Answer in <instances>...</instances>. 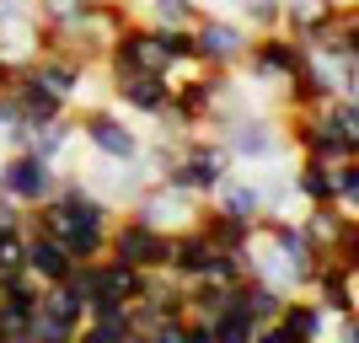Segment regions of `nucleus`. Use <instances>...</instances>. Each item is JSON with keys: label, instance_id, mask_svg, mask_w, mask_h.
Listing matches in <instances>:
<instances>
[{"label": "nucleus", "instance_id": "1", "mask_svg": "<svg viewBox=\"0 0 359 343\" xmlns=\"http://www.w3.org/2000/svg\"><path fill=\"white\" fill-rule=\"evenodd\" d=\"M113 204L102 194H91L81 177H60V194L48 199V204L27 209V225L32 231H43L75 257V263H86V257H102L107 253V231H113Z\"/></svg>", "mask_w": 359, "mask_h": 343}, {"label": "nucleus", "instance_id": "2", "mask_svg": "<svg viewBox=\"0 0 359 343\" xmlns=\"http://www.w3.org/2000/svg\"><path fill=\"white\" fill-rule=\"evenodd\" d=\"M316 263H322V253H316L311 236L300 231V220H279V215H263V220L252 225L247 253H241V269L252 274V279L273 284L279 295H306Z\"/></svg>", "mask_w": 359, "mask_h": 343}, {"label": "nucleus", "instance_id": "3", "mask_svg": "<svg viewBox=\"0 0 359 343\" xmlns=\"http://www.w3.org/2000/svg\"><path fill=\"white\" fill-rule=\"evenodd\" d=\"M182 60H194V32L177 27H150V22H129L123 38L107 48L102 70L107 75H172Z\"/></svg>", "mask_w": 359, "mask_h": 343}, {"label": "nucleus", "instance_id": "4", "mask_svg": "<svg viewBox=\"0 0 359 343\" xmlns=\"http://www.w3.org/2000/svg\"><path fill=\"white\" fill-rule=\"evenodd\" d=\"M231 172H236V161H231V150L220 145V135H198V129H194V135L177 140V156L166 161L161 177L177 182V188H188V194H198L204 204H210Z\"/></svg>", "mask_w": 359, "mask_h": 343}, {"label": "nucleus", "instance_id": "5", "mask_svg": "<svg viewBox=\"0 0 359 343\" xmlns=\"http://www.w3.org/2000/svg\"><path fill=\"white\" fill-rule=\"evenodd\" d=\"M166 274L182 284H236L247 269H241V253H225L198 225H188V231L172 236V269Z\"/></svg>", "mask_w": 359, "mask_h": 343}, {"label": "nucleus", "instance_id": "6", "mask_svg": "<svg viewBox=\"0 0 359 343\" xmlns=\"http://www.w3.org/2000/svg\"><path fill=\"white\" fill-rule=\"evenodd\" d=\"M306 65H311V43H300L295 32L273 27V32H252L241 75H252L257 86H269V91H285L295 75H306Z\"/></svg>", "mask_w": 359, "mask_h": 343}, {"label": "nucleus", "instance_id": "7", "mask_svg": "<svg viewBox=\"0 0 359 343\" xmlns=\"http://www.w3.org/2000/svg\"><path fill=\"white\" fill-rule=\"evenodd\" d=\"M210 135H220V145L231 150V161L236 166H247V161H279L285 156V123L279 119H269V113H257V107H236L231 119H220L210 129Z\"/></svg>", "mask_w": 359, "mask_h": 343}, {"label": "nucleus", "instance_id": "8", "mask_svg": "<svg viewBox=\"0 0 359 343\" xmlns=\"http://www.w3.org/2000/svg\"><path fill=\"white\" fill-rule=\"evenodd\" d=\"M75 135L113 166H135L140 150H145V140H140V129L129 123L123 107H81L75 113Z\"/></svg>", "mask_w": 359, "mask_h": 343}, {"label": "nucleus", "instance_id": "9", "mask_svg": "<svg viewBox=\"0 0 359 343\" xmlns=\"http://www.w3.org/2000/svg\"><path fill=\"white\" fill-rule=\"evenodd\" d=\"M188 32H194V54L210 70H241L247 48H252V27L231 11H198V22Z\"/></svg>", "mask_w": 359, "mask_h": 343}, {"label": "nucleus", "instance_id": "10", "mask_svg": "<svg viewBox=\"0 0 359 343\" xmlns=\"http://www.w3.org/2000/svg\"><path fill=\"white\" fill-rule=\"evenodd\" d=\"M129 215L145 225H156V231H166V236H177V231H188V225H198V215H204V199L188 194V188H177V182H145L135 194V204H129Z\"/></svg>", "mask_w": 359, "mask_h": 343}, {"label": "nucleus", "instance_id": "11", "mask_svg": "<svg viewBox=\"0 0 359 343\" xmlns=\"http://www.w3.org/2000/svg\"><path fill=\"white\" fill-rule=\"evenodd\" d=\"M107 257H118V263H129L140 274H166L172 269V236L135 220V215H118L113 231H107Z\"/></svg>", "mask_w": 359, "mask_h": 343}, {"label": "nucleus", "instance_id": "12", "mask_svg": "<svg viewBox=\"0 0 359 343\" xmlns=\"http://www.w3.org/2000/svg\"><path fill=\"white\" fill-rule=\"evenodd\" d=\"M81 328H86V300H81V290H75L70 279L65 284H43V295H38V306H32V328L27 332L38 343H75Z\"/></svg>", "mask_w": 359, "mask_h": 343}, {"label": "nucleus", "instance_id": "13", "mask_svg": "<svg viewBox=\"0 0 359 343\" xmlns=\"http://www.w3.org/2000/svg\"><path fill=\"white\" fill-rule=\"evenodd\" d=\"M60 166L43 161V156H32V150H11L6 161H0V194L16 199L22 209H38L48 204V199L60 194Z\"/></svg>", "mask_w": 359, "mask_h": 343}, {"label": "nucleus", "instance_id": "14", "mask_svg": "<svg viewBox=\"0 0 359 343\" xmlns=\"http://www.w3.org/2000/svg\"><path fill=\"white\" fill-rule=\"evenodd\" d=\"M107 91H113V102L123 113L150 119V123H161L172 113V102H177V86L166 75H107Z\"/></svg>", "mask_w": 359, "mask_h": 343}, {"label": "nucleus", "instance_id": "15", "mask_svg": "<svg viewBox=\"0 0 359 343\" xmlns=\"http://www.w3.org/2000/svg\"><path fill=\"white\" fill-rule=\"evenodd\" d=\"M48 54V32L38 16H11V22H0V70L6 75H22Z\"/></svg>", "mask_w": 359, "mask_h": 343}, {"label": "nucleus", "instance_id": "16", "mask_svg": "<svg viewBox=\"0 0 359 343\" xmlns=\"http://www.w3.org/2000/svg\"><path fill=\"white\" fill-rule=\"evenodd\" d=\"M306 295H311L327 316H348V311H359V274L344 269L332 253H322V263H316L311 290H306Z\"/></svg>", "mask_w": 359, "mask_h": 343}, {"label": "nucleus", "instance_id": "17", "mask_svg": "<svg viewBox=\"0 0 359 343\" xmlns=\"http://www.w3.org/2000/svg\"><path fill=\"white\" fill-rule=\"evenodd\" d=\"M11 102H16V119H22V129H38V123H54V119H70V102H60L54 91L38 81V75H16L11 86Z\"/></svg>", "mask_w": 359, "mask_h": 343}, {"label": "nucleus", "instance_id": "18", "mask_svg": "<svg viewBox=\"0 0 359 343\" xmlns=\"http://www.w3.org/2000/svg\"><path fill=\"white\" fill-rule=\"evenodd\" d=\"M225 306H231L236 316H247V322H257V328H269V322H279L285 295H279L273 284L252 279V274H241L236 284H225Z\"/></svg>", "mask_w": 359, "mask_h": 343}, {"label": "nucleus", "instance_id": "19", "mask_svg": "<svg viewBox=\"0 0 359 343\" xmlns=\"http://www.w3.org/2000/svg\"><path fill=\"white\" fill-rule=\"evenodd\" d=\"M27 75H38V81H43V86L60 97V102L75 107V102H81V91H86V81H91V65L70 60V54H60V48H48V54L32 65Z\"/></svg>", "mask_w": 359, "mask_h": 343}, {"label": "nucleus", "instance_id": "20", "mask_svg": "<svg viewBox=\"0 0 359 343\" xmlns=\"http://www.w3.org/2000/svg\"><path fill=\"white\" fill-rule=\"evenodd\" d=\"M210 204H220L225 215H236V220H252V225H257L263 215H269V188H263L257 177H241V172H231Z\"/></svg>", "mask_w": 359, "mask_h": 343}, {"label": "nucleus", "instance_id": "21", "mask_svg": "<svg viewBox=\"0 0 359 343\" xmlns=\"http://www.w3.org/2000/svg\"><path fill=\"white\" fill-rule=\"evenodd\" d=\"M279 328H285L295 343H327L332 316L322 311L311 295H285V306H279Z\"/></svg>", "mask_w": 359, "mask_h": 343}, {"label": "nucleus", "instance_id": "22", "mask_svg": "<svg viewBox=\"0 0 359 343\" xmlns=\"http://www.w3.org/2000/svg\"><path fill=\"white\" fill-rule=\"evenodd\" d=\"M27 274L38 284H65L75 274V257L65 253L54 236H43V231H32V225H27Z\"/></svg>", "mask_w": 359, "mask_h": 343}, {"label": "nucleus", "instance_id": "23", "mask_svg": "<svg viewBox=\"0 0 359 343\" xmlns=\"http://www.w3.org/2000/svg\"><path fill=\"white\" fill-rule=\"evenodd\" d=\"M338 11H344L338 0H285V22H279V27L295 32L300 43H311V38H322V32L332 27Z\"/></svg>", "mask_w": 359, "mask_h": 343}, {"label": "nucleus", "instance_id": "24", "mask_svg": "<svg viewBox=\"0 0 359 343\" xmlns=\"http://www.w3.org/2000/svg\"><path fill=\"white\" fill-rule=\"evenodd\" d=\"M290 182H295L300 204H338V188H332V161H316V156H300L295 172H290Z\"/></svg>", "mask_w": 359, "mask_h": 343}, {"label": "nucleus", "instance_id": "25", "mask_svg": "<svg viewBox=\"0 0 359 343\" xmlns=\"http://www.w3.org/2000/svg\"><path fill=\"white\" fill-rule=\"evenodd\" d=\"M198 231H204L215 247H225V253H247V241H252V220H236V215H225L220 204H204Z\"/></svg>", "mask_w": 359, "mask_h": 343}, {"label": "nucleus", "instance_id": "26", "mask_svg": "<svg viewBox=\"0 0 359 343\" xmlns=\"http://www.w3.org/2000/svg\"><path fill=\"white\" fill-rule=\"evenodd\" d=\"M91 6H97V0H32V16L43 22L48 43H54V38H65V32H75L81 22H86Z\"/></svg>", "mask_w": 359, "mask_h": 343}, {"label": "nucleus", "instance_id": "27", "mask_svg": "<svg viewBox=\"0 0 359 343\" xmlns=\"http://www.w3.org/2000/svg\"><path fill=\"white\" fill-rule=\"evenodd\" d=\"M70 145H75V119H54V123H38V129H27L16 150H32V156H43V161L60 166Z\"/></svg>", "mask_w": 359, "mask_h": 343}, {"label": "nucleus", "instance_id": "28", "mask_svg": "<svg viewBox=\"0 0 359 343\" xmlns=\"http://www.w3.org/2000/svg\"><path fill=\"white\" fill-rule=\"evenodd\" d=\"M135 6L140 22H150V27H177L188 32L198 22V0H129Z\"/></svg>", "mask_w": 359, "mask_h": 343}, {"label": "nucleus", "instance_id": "29", "mask_svg": "<svg viewBox=\"0 0 359 343\" xmlns=\"http://www.w3.org/2000/svg\"><path fill=\"white\" fill-rule=\"evenodd\" d=\"M210 332H215V343H252L257 338V322H247V316H236L231 306H225V311L210 322Z\"/></svg>", "mask_w": 359, "mask_h": 343}, {"label": "nucleus", "instance_id": "30", "mask_svg": "<svg viewBox=\"0 0 359 343\" xmlns=\"http://www.w3.org/2000/svg\"><path fill=\"white\" fill-rule=\"evenodd\" d=\"M27 274V231H6L0 236V279Z\"/></svg>", "mask_w": 359, "mask_h": 343}, {"label": "nucleus", "instance_id": "31", "mask_svg": "<svg viewBox=\"0 0 359 343\" xmlns=\"http://www.w3.org/2000/svg\"><path fill=\"white\" fill-rule=\"evenodd\" d=\"M332 188H338V204H354L359 199V156L332 161Z\"/></svg>", "mask_w": 359, "mask_h": 343}, {"label": "nucleus", "instance_id": "32", "mask_svg": "<svg viewBox=\"0 0 359 343\" xmlns=\"http://www.w3.org/2000/svg\"><path fill=\"white\" fill-rule=\"evenodd\" d=\"M129 338H135V332H123V328H107V322H86L75 343H129Z\"/></svg>", "mask_w": 359, "mask_h": 343}, {"label": "nucleus", "instance_id": "33", "mask_svg": "<svg viewBox=\"0 0 359 343\" xmlns=\"http://www.w3.org/2000/svg\"><path fill=\"white\" fill-rule=\"evenodd\" d=\"M182 332H188V316H172V322H156L150 332H140L145 343H182Z\"/></svg>", "mask_w": 359, "mask_h": 343}, {"label": "nucleus", "instance_id": "34", "mask_svg": "<svg viewBox=\"0 0 359 343\" xmlns=\"http://www.w3.org/2000/svg\"><path fill=\"white\" fill-rule=\"evenodd\" d=\"M327 338H338V343H359V311H348V316H332Z\"/></svg>", "mask_w": 359, "mask_h": 343}, {"label": "nucleus", "instance_id": "35", "mask_svg": "<svg viewBox=\"0 0 359 343\" xmlns=\"http://www.w3.org/2000/svg\"><path fill=\"white\" fill-rule=\"evenodd\" d=\"M182 343H215L210 322H198V316H188V332H182Z\"/></svg>", "mask_w": 359, "mask_h": 343}, {"label": "nucleus", "instance_id": "36", "mask_svg": "<svg viewBox=\"0 0 359 343\" xmlns=\"http://www.w3.org/2000/svg\"><path fill=\"white\" fill-rule=\"evenodd\" d=\"M252 343H295V338H290L279 322H269V328H257V338H252Z\"/></svg>", "mask_w": 359, "mask_h": 343}, {"label": "nucleus", "instance_id": "37", "mask_svg": "<svg viewBox=\"0 0 359 343\" xmlns=\"http://www.w3.org/2000/svg\"><path fill=\"white\" fill-rule=\"evenodd\" d=\"M344 209H348V215H359V199H354V204H344Z\"/></svg>", "mask_w": 359, "mask_h": 343}, {"label": "nucleus", "instance_id": "38", "mask_svg": "<svg viewBox=\"0 0 359 343\" xmlns=\"http://www.w3.org/2000/svg\"><path fill=\"white\" fill-rule=\"evenodd\" d=\"M348 11H359V0H348Z\"/></svg>", "mask_w": 359, "mask_h": 343}]
</instances>
